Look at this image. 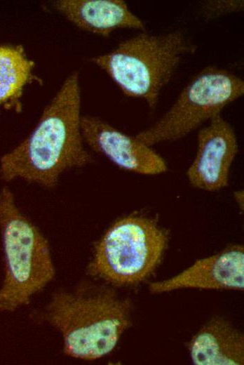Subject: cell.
Here are the masks:
<instances>
[{
	"label": "cell",
	"instance_id": "cell-2",
	"mask_svg": "<svg viewBox=\"0 0 244 365\" xmlns=\"http://www.w3.org/2000/svg\"><path fill=\"white\" fill-rule=\"evenodd\" d=\"M131 305L111 288L83 284L55 293L42 319L62 335L65 352L95 360L109 353L130 324Z\"/></svg>",
	"mask_w": 244,
	"mask_h": 365
},
{
	"label": "cell",
	"instance_id": "cell-7",
	"mask_svg": "<svg viewBox=\"0 0 244 365\" xmlns=\"http://www.w3.org/2000/svg\"><path fill=\"white\" fill-rule=\"evenodd\" d=\"M83 140L118 167L142 175H158L168 168L163 158L136 136H130L100 118L81 117Z\"/></svg>",
	"mask_w": 244,
	"mask_h": 365
},
{
	"label": "cell",
	"instance_id": "cell-5",
	"mask_svg": "<svg viewBox=\"0 0 244 365\" xmlns=\"http://www.w3.org/2000/svg\"><path fill=\"white\" fill-rule=\"evenodd\" d=\"M244 93L243 80L222 68L208 66L186 84L169 109L135 136L149 146L180 139Z\"/></svg>",
	"mask_w": 244,
	"mask_h": 365
},
{
	"label": "cell",
	"instance_id": "cell-9",
	"mask_svg": "<svg viewBox=\"0 0 244 365\" xmlns=\"http://www.w3.org/2000/svg\"><path fill=\"white\" fill-rule=\"evenodd\" d=\"M184 288L243 290V246H230L214 255L197 260L171 279L149 285L154 293Z\"/></svg>",
	"mask_w": 244,
	"mask_h": 365
},
{
	"label": "cell",
	"instance_id": "cell-6",
	"mask_svg": "<svg viewBox=\"0 0 244 365\" xmlns=\"http://www.w3.org/2000/svg\"><path fill=\"white\" fill-rule=\"evenodd\" d=\"M166 244L165 233L152 220L123 218L106 232L97 244L91 270L115 284H137L156 268Z\"/></svg>",
	"mask_w": 244,
	"mask_h": 365
},
{
	"label": "cell",
	"instance_id": "cell-11",
	"mask_svg": "<svg viewBox=\"0 0 244 365\" xmlns=\"http://www.w3.org/2000/svg\"><path fill=\"white\" fill-rule=\"evenodd\" d=\"M243 336L229 322L213 319L192 338L189 350L197 365H238L244 362Z\"/></svg>",
	"mask_w": 244,
	"mask_h": 365
},
{
	"label": "cell",
	"instance_id": "cell-10",
	"mask_svg": "<svg viewBox=\"0 0 244 365\" xmlns=\"http://www.w3.org/2000/svg\"><path fill=\"white\" fill-rule=\"evenodd\" d=\"M55 8L79 29L107 36L120 28L143 30L142 20L121 0H60Z\"/></svg>",
	"mask_w": 244,
	"mask_h": 365
},
{
	"label": "cell",
	"instance_id": "cell-4",
	"mask_svg": "<svg viewBox=\"0 0 244 365\" xmlns=\"http://www.w3.org/2000/svg\"><path fill=\"white\" fill-rule=\"evenodd\" d=\"M0 227L5 276L0 289V311L27 305L55 274L48 243L18 208L8 188L0 192Z\"/></svg>",
	"mask_w": 244,
	"mask_h": 365
},
{
	"label": "cell",
	"instance_id": "cell-8",
	"mask_svg": "<svg viewBox=\"0 0 244 365\" xmlns=\"http://www.w3.org/2000/svg\"><path fill=\"white\" fill-rule=\"evenodd\" d=\"M197 142L196 157L187 170L190 183L208 192L226 187L231 166L238 153L233 128L219 114L200 129Z\"/></svg>",
	"mask_w": 244,
	"mask_h": 365
},
{
	"label": "cell",
	"instance_id": "cell-13",
	"mask_svg": "<svg viewBox=\"0 0 244 365\" xmlns=\"http://www.w3.org/2000/svg\"><path fill=\"white\" fill-rule=\"evenodd\" d=\"M201 13L205 20H211L219 16L240 11L243 9L242 0H212L202 3Z\"/></svg>",
	"mask_w": 244,
	"mask_h": 365
},
{
	"label": "cell",
	"instance_id": "cell-12",
	"mask_svg": "<svg viewBox=\"0 0 244 365\" xmlns=\"http://www.w3.org/2000/svg\"><path fill=\"white\" fill-rule=\"evenodd\" d=\"M32 67L20 48L0 46V104L20 94L29 79Z\"/></svg>",
	"mask_w": 244,
	"mask_h": 365
},
{
	"label": "cell",
	"instance_id": "cell-3",
	"mask_svg": "<svg viewBox=\"0 0 244 365\" xmlns=\"http://www.w3.org/2000/svg\"><path fill=\"white\" fill-rule=\"evenodd\" d=\"M196 46L180 30L140 33L109 53L91 59L128 97L144 100L153 109L184 57Z\"/></svg>",
	"mask_w": 244,
	"mask_h": 365
},
{
	"label": "cell",
	"instance_id": "cell-14",
	"mask_svg": "<svg viewBox=\"0 0 244 365\" xmlns=\"http://www.w3.org/2000/svg\"><path fill=\"white\" fill-rule=\"evenodd\" d=\"M235 199L238 205L240 206H243V192L241 191H238L235 192Z\"/></svg>",
	"mask_w": 244,
	"mask_h": 365
},
{
	"label": "cell",
	"instance_id": "cell-1",
	"mask_svg": "<svg viewBox=\"0 0 244 365\" xmlns=\"http://www.w3.org/2000/svg\"><path fill=\"white\" fill-rule=\"evenodd\" d=\"M80 107L79 77L74 72L45 108L30 135L1 157L2 179L20 178L51 187L65 171L88 164L92 158L83 146Z\"/></svg>",
	"mask_w": 244,
	"mask_h": 365
}]
</instances>
